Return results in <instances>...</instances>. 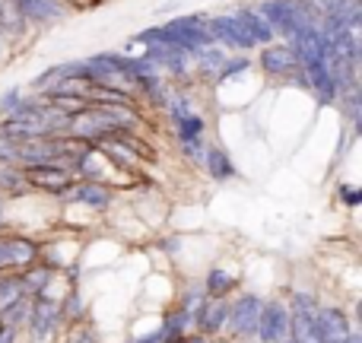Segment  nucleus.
Segmentation results:
<instances>
[{"instance_id": "nucleus-1", "label": "nucleus", "mask_w": 362, "mask_h": 343, "mask_svg": "<svg viewBox=\"0 0 362 343\" xmlns=\"http://www.w3.org/2000/svg\"><path fill=\"white\" fill-rule=\"evenodd\" d=\"M257 13L270 23L276 38H289L302 25H318V6L315 0H257Z\"/></svg>"}, {"instance_id": "nucleus-2", "label": "nucleus", "mask_w": 362, "mask_h": 343, "mask_svg": "<svg viewBox=\"0 0 362 343\" xmlns=\"http://www.w3.org/2000/svg\"><path fill=\"white\" fill-rule=\"evenodd\" d=\"M257 67H261V74L267 76V80H283V83H293V86H299V89H308L305 70L299 67V61L293 57V51H289L286 42L264 45L261 54H257Z\"/></svg>"}, {"instance_id": "nucleus-3", "label": "nucleus", "mask_w": 362, "mask_h": 343, "mask_svg": "<svg viewBox=\"0 0 362 343\" xmlns=\"http://www.w3.org/2000/svg\"><path fill=\"white\" fill-rule=\"evenodd\" d=\"M264 299L257 293H242L229 302V315H226V334L232 340H255L257 321H261Z\"/></svg>"}, {"instance_id": "nucleus-4", "label": "nucleus", "mask_w": 362, "mask_h": 343, "mask_svg": "<svg viewBox=\"0 0 362 343\" xmlns=\"http://www.w3.org/2000/svg\"><path fill=\"white\" fill-rule=\"evenodd\" d=\"M64 327V315H61V302L57 299H45L35 296L29 308V318H25V331L35 343H54V337Z\"/></svg>"}, {"instance_id": "nucleus-5", "label": "nucleus", "mask_w": 362, "mask_h": 343, "mask_svg": "<svg viewBox=\"0 0 362 343\" xmlns=\"http://www.w3.org/2000/svg\"><path fill=\"white\" fill-rule=\"evenodd\" d=\"M23 178L29 185V191H45V194L61 197L76 181V175L64 163H32V165H23Z\"/></svg>"}, {"instance_id": "nucleus-6", "label": "nucleus", "mask_w": 362, "mask_h": 343, "mask_svg": "<svg viewBox=\"0 0 362 343\" xmlns=\"http://www.w3.org/2000/svg\"><path fill=\"white\" fill-rule=\"evenodd\" d=\"M64 204H80L93 213H105L108 207L115 204V187L108 181H86V178H76L67 191L61 194Z\"/></svg>"}, {"instance_id": "nucleus-7", "label": "nucleus", "mask_w": 362, "mask_h": 343, "mask_svg": "<svg viewBox=\"0 0 362 343\" xmlns=\"http://www.w3.org/2000/svg\"><path fill=\"white\" fill-rule=\"evenodd\" d=\"M38 261V242L29 236H0V274H19Z\"/></svg>"}, {"instance_id": "nucleus-8", "label": "nucleus", "mask_w": 362, "mask_h": 343, "mask_svg": "<svg viewBox=\"0 0 362 343\" xmlns=\"http://www.w3.org/2000/svg\"><path fill=\"white\" fill-rule=\"evenodd\" d=\"M255 340L257 343H286L289 340V306L283 299H264Z\"/></svg>"}, {"instance_id": "nucleus-9", "label": "nucleus", "mask_w": 362, "mask_h": 343, "mask_svg": "<svg viewBox=\"0 0 362 343\" xmlns=\"http://www.w3.org/2000/svg\"><path fill=\"white\" fill-rule=\"evenodd\" d=\"M10 4L25 19V25H38V29L64 23L70 13L67 0H10Z\"/></svg>"}, {"instance_id": "nucleus-10", "label": "nucleus", "mask_w": 362, "mask_h": 343, "mask_svg": "<svg viewBox=\"0 0 362 343\" xmlns=\"http://www.w3.org/2000/svg\"><path fill=\"white\" fill-rule=\"evenodd\" d=\"M206 29H210L213 42L219 45V48H229V51H255V42H251L248 35H245V29L238 25V19L232 16V13H213V16H206Z\"/></svg>"}, {"instance_id": "nucleus-11", "label": "nucleus", "mask_w": 362, "mask_h": 343, "mask_svg": "<svg viewBox=\"0 0 362 343\" xmlns=\"http://www.w3.org/2000/svg\"><path fill=\"white\" fill-rule=\"evenodd\" d=\"M315 327H318L321 343H344L353 331L350 315L337 306H318V312H315Z\"/></svg>"}, {"instance_id": "nucleus-12", "label": "nucleus", "mask_w": 362, "mask_h": 343, "mask_svg": "<svg viewBox=\"0 0 362 343\" xmlns=\"http://www.w3.org/2000/svg\"><path fill=\"white\" fill-rule=\"evenodd\" d=\"M232 16L238 19V25L245 29V35L255 42V48H264V45L276 42V32L270 29V23L261 16V13H257L255 4H238L235 10H232Z\"/></svg>"}, {"instance_id": "nucleus-13", "label": "nucleus", "mask_w": 362, "mask_h": 343, "mask_svg": "<svg viewBox=\"0 0 362 343\" xmlns=\"http://www.w3.org/2000/svg\"><path fill=\"white\" fill-rule=\"evenodd\" d=\"M226 315H229V299H206L194 318V331L204 337H219L226 331Z\"/></svg>"}, {"instance_id": "nucleus-14", "label": "nucleus", "mask_w": 362, "mask_h": 343, "mask_svg": "<svg viewBox=\"0 0 362 343\" xmlns=\"http://www.w3.org/2000/svg\"><path fill=\"white\" fill-rule=\"evenodd\" d=\"M200 169L210 175L213 181H232L238 178V165L223 146L216 144H204V156H200Z\"/></svg>"}, {"instance_id": "nucleus-15", "label": "nucleus", "mask_w": 362, "mask_h": 343, "mask_svg": "<svg viewBox=\"0 0 362 343\" xmlns=\"http://www.w3.org/2000/svg\"><path fill=\"white\" fill-rule=\"evenodd\" d=\"M226 48H219L216 42L213 45H204V48H197L191 54V74L197 76V80H213V74L219 70V64L226 61Z\"/></svg>"}, {"instance_id": "nucleus-16", "label": "nucleus", "mask_w": 362, "mask_h": 343, "mask_svg": "<svg viewBox=\"0 0 362 343\" xmlns=\"http://www.w3.org/2000/svg\"><path fill=\"white\" fill-rule=\"evenodd\" d=\"M238 289V277L226 267H213L210 274L204 277V293L206 299H229L232 293Z\"/></svg>"}, {"instance_id": "nucleus-17", "label": "nucleus", "mask_w": 362, "mask_h": 343, "mask_svg": "<svg viewBox=\"0 0 362 343\" xmlns=\"http://www.w3.org/2000/svg\"><path fill=\"white\" fill-rule=\"evenodd\" d=\"M172 131H175V140H178V144H204L206 121H204V115L191 112V115H185V118L172 121Z\"/></svg>"}, {"instance_id": "nucleus-18", "label": "nucleus", "mask_w": 362, "mask_h": 343, "mask_svg": "<svg viewBox=\"0 0 362 343\" xmlns=\"http://www.w3.org/2000/svg\"><path fill=\"white\" fill-rule=\"evenodd\" d=\"M159 331H163V337L169 340V343H181L187 334L194 331V325H191V318H187L181 308H172V312L163 315V321H159Z\"/></svg>"}, {"instance_id": "nucleus-19", "label": "nucleus", "mask_w": 362, "mask_h": 343, "mask_svg": "<svg viewBox=\"0 0 362 343\" xmlns=\"http://www.w3.org/2000/svg\"><path fill=\"white\" fill-rule=\"evenodd\" d=\"M251 67H255V61H251V57H245V54H238V57H226V61L219 64V70L213 74V86H226L229 80L242 76L245 70H251Z\"/></svg>"}, {"instance_id": "nucleus-20", "label": "nucleus", "mask_w": 362, "mask_h": 343, "mask_svg": "<svg viewBox=\"0 0 362 343\" xmlns=\"http://www.w3.org/2000/svg\"><path fill=\"white\" fill-rule=\"evenodd\" d=\"M25 299V289H23V280L19 274H0V312L10 308L13 302Z\"/></svg>"}, {"instance_id": "nucleus-21", "label": "nucleus", "mask_w": 362, "mask_h": 343, "mask_svg": "<svg viewBox=\"0 0 362 343\" xmlns=\"http://www.w3.org/2000/svg\"><path fill=\"white\" fill-rule=\"evenodd\" d=\"M29 308H32V299L25 296V299H19V302H13L10 308H4L0 312V325L4 327H13V331H23L25 327V318H29Z\"/></svg>"}, {"instance_id": "nucleus-22", "label": "nucleus", "mask_w": 362, "mask_h": 343, "mask_svg": "<svg viewBox=\"0 0 362 343\" xmlns=\"http://www.w3.org/2000/svg\"><path fill=\"white\" fill-rule=\"evenodd\" d=\"M0 165H23V140L0 134Z\"/></svg>"}, {"instance_id": "nucleus-23", "label": "nucleus", "mask_w": 362, "mask_h": 343, "mask_svg": "<svg viewBox=\"0 0 362 343\" xmlns=\"http://www.w3.org/2000/svg\"><path fill=\"white\" fill-rule=\"evenodd\" d=\"M206 302V293H204V286H194V289H187L185 296H181V312L191 318V325H194V318H197V312H200V306Z\"/></svg>"}, {"instance_id": "nucleus-24", "label": "nucleus", "mask_w": 362, "mask_h": 343, "mask_svg": "<svg viewBox=\"0 0 362 343\" xmlns=\"http://www.w3.org/2000/svg\"><path fill=\"white\" fill-rule=\"evenodd\" d=\"M289 312L315 315V312H318V299H315V293H305V289H296L293 299H289Z\"/></svg>"}, {"instance_id": "nucleus-25", "label": "nucleus", "mask_w": 362, "mask_h": 343, "mask_svg": "<svg viewBox=\"0 0 362 343\" xmlns=\"http://www.w3.org/2000/svg\"><path fill=\"white\" fill-rule=\"evenodd\" d=\"M67 343H99V334L89 325L76 321V325H67Z\"/></svg>"}, {"instance_id": "nucleus-26", "label": "nucleus", "mask_w": 362, "mask_h": 343, "mask_svg": "<svg viewBox=\"0 0 362 343\" xmlns=\"http://www.w3.org/2000/svg\"><path fill=\"white\" fill-rule=\"evenodd\" d=\"M23 86H10L4 95H0V118H6V115H13L16 112V105H19V99H23Z\"/></svg>"}, {"instance_id": "nucleus-27", "label": "nucleus", "mask_w": 362, "mask_h": 343, "mask_svg": "<svg viewBox=\"0 0 362 343\" xmlns=\"http://www.w3.org/2000/svg\"><path fill=\"white\" fill-rule=\"evenodd\" d=\"M204 144H206V140H204ZM204 144H178V150H181V156H185L191 165H200V156H204Z\"/></svg>"}, {"instance_id": "nucleus-28", "label": "nucleus", "mask_w": 362, "mask_h": 343, "mask_svg": "<svg viewBox=\"0 0 362 343\" xmlns=\"http://www.w3.org/2000/svg\"><path fill=\"white\" fill-rule=\"evenodd\" d=\"M340 200H344L346 210H353V207L362 204V191L359 187H340Z\"/></svg>"}, {"instance_id": "nucleus-29", "label": "nucleus", "mask_w": 362, "mask_h": 343, "mask_svg": "<svg viewBox=\"0 0 362 343\" xmlns=\"http://www.w3.org/2000/svg\"><path fill=\"white\" fill-rule=\"evenodd\" d=\"M16 334L19 331H13V327H0V343H16Z\"/></svg>"}, {"instance_id": "nucleus-30", "label": "nucleus", "mask_w": 362, "mask_h": 343, "mask_svg": "<svg viewBox=\"0 0 362 343\" xmlns=\"http://www.w3.org/2000/svg\"><path fill=\"white\" fill-rule=\"evenodd\" d=\"M178 6H181V4H165V6H159V10H156V13H175V10H178Z\"/></svg>"}, {"instance_id": "nucleus-31", "label": "nucleus", "mask_w": 362, "mask_h": 343, "mask_svg": "<svg viewBox=\"0 0 362 343\" xmlns=\"http://www.w3.org/2000/svg\"><path fill=\"white\" fill-rule=\"evenodd\" d=\"M210 343H238V340H232V337H210Z\"/></svg>"}, {"instance_id": "nucleus-32", "label": "nucleus", "mask_w": 362, "mask_h": 343, "mask_svg": "<svg viewBox=\"0 0 362 343\" xmlns=\"http://www.w3.org/2000/svg\"><path fill=\"white\" fill-rule=\"evenodd\" d=\"M346 343H362V337H359L356 331H350V337H346Z\"/></svg>"}]
</instances>
